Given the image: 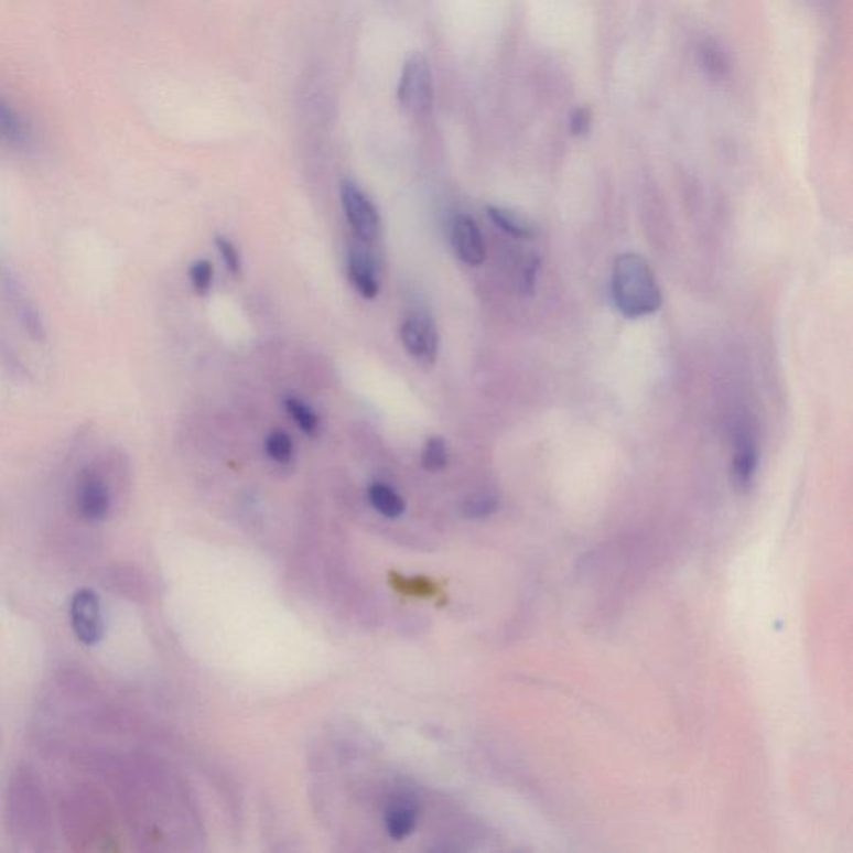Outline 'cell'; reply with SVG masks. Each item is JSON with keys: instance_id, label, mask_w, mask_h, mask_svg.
Listing matches in <instances>:
<instances>
[{"instance_id": "1", "label": "cell", "mask_w": 853, "mask_h": 853, "mask_svg": "<svg viewBox=\"0 0 853 853\" xmlns=\"http://www.w3.org/2000/svg\"><path fill=\"white\" fill-rule=\"evenodd\" d=\"M6 825L15 849L42 852L52 849L51 807L35 771L18 768L9 784Z\"/></svg>"}, {"instance_id": "2", "label": "cell", "mask_w": 853, "mask_h": 853, "mask_svg": "<svg viewBox=\"0 0 853 853\" xmlns=\"http://www.w3.org/2000/svg\"><path fill=\"white\" fill-rule=\"evenodd\" d=\"M612 298L627 318H643L662 307V291L656 273L640 253L625 252L612 267Z\"/></svg>"}, {"instance_id": "3", "label": "cell", "mask_w": 853, "mask_h": 853, "mask_svg": "<svg viewBox=\"0 0 853 853\" xmlns=\"http://www.w3.org/2000/svg\"><path fill=\"white\" fill-rule=\"evenodd\" d=\"M62 819L65 835L79 850L97 849V842L109 839V810L96 792L84 790L65 800Z\"/></svg>"}, {"instance_id": "4", "label": "cell", "mask_w": 853, "mask_h": 853, "mask_svg": "<svg viewBox=\"0 0 853 853\" xmlns=\"http://www.w3.org/2000/svg\"><path fill=\"white\" fill-rule=\"evenodd\" d=\"M73 503L77 516L86 522H102L112 514L117 497L96 462L77 475Z\"/></svg>"}, {"instance_id": "5", "label": "cell", "mask_w": 853, "mask_h": 853, "mask_svg": "<svg viewBox=\"0 0 853 853\" xmlns=\"http://www.w3.org/2000/svg\"><path fill=\"white\" fill-rule=\"evenodd\" d=\"M432 100H434V86H432L431 65L425 55H410L400 77V107L407 114L423 116L431 110Z\"/></svg>"}, {"instance_id": "6", "label": "cell", "mask_w": 853, "mask_h": 853, "mask_svg": "<svg viewBox=\"0 0 853 853\" xmlns=\"http://www.w3.org/2000/svg\"><path fill=\"white\" fill-rule=\"evenodd\" d=\"M0 295L4 299V304L8 305L9 312L14 315L18 324L21 325L22 331L32 341L44 342L45 337H47V332H45V324L42 321L37 305L32 301L29 292L25 291L21 280L11 270L2 266H0Z\"/></svg>"}, {"instance_id": "7", "label": "cell", "mask_w": 853, "mask_h": 853, "mask_svg": "<svg viewBox=\"0 0 853 853\" xmlns=\"http://www.w3.org/2000/svg\"><path fill=\"white\" fill-rule=\"evenodd\" d=\"M342 207L348 226L354 230L360 242L370 244L379 237L380 217L376 205L366 192L352 181L342 182Z\"/></svg>"}, {"instance_id": "8", "label": "cell", "mask_w": 853, "mask_h": 853, "mask_svg": "<svg viewBox=\"0 0 853 853\" xmlns=\"http://www.w3.org/2000/svg\"><path fill=\"white\" fill-rule=\"evenodd\" d=\"M71 625L84 646H97L106 634L102 602L93 589H79L71 598Z\"/></svg>"}, {"instance_id": "9", "label": "cell", "mask_w": 853, "mask_h": 853, "mask_svg": "<svg viewBox=\"0 0 853 853\" xmlns=\"http://www.w3.org/2000/svg\"><path fill=\"white\" fill-rule=\"evenodd\" d=\"M400 338L413 360L422 366H434L439 354V334L431 318L422 314L409 315L400 327Z\"/></svg>"}, {"instance_id": "10", "label": "cell", "mask_w": 853, "mask_h": 853, "mask_svg": "<svg viewBox=\"0 0 853 853\" xmlns=\"http://www.w3.org/2000/svg\"><path fill=\"white\" fill-rule=\"evenodd\" d=\"M452 244L462 262L478 267L485 262V242L477 223L467 214L455 217L452 224Z\"/></svg>"}, {"instance_id": "11", "label": "cell", "mask_w": 853, "mask_h": 853, "mask_svg": "<svg viewBox=\"0 0 853 853\" xmlns=\"http://www.w3.org/2000/svg\"><path fill=\"white\" fill-rule=\"evenodd\" d=\"M757 467V442L747 431L738 432L734 457H732V481H734L735 487L741 488V490L751 487Z\"/></svg>"}, {"instance_id": "12", "label": "cell", "mask_w": 853, "mask_h": 853, "mask_svg": "<svg viewBox=\"0 0 853 853\" xmlns=\"http://www.w3.org/2000/svg\"><path fill=\"white\" fill-rule=\"evenodd\" d=\"M348 279L364 299H376L379 294L376 263L364 250L352 249L348 253Z\"/></svg>"}, {"instance_id": "13", "label": "cell", "mask_w": 853, "mask_h": 853, "mask_svg": "<svg viewBox=\"0 0 853 853\" xmlns=\"http://www.w3.org/2000/svg\"><path fill=\"white\" fill-rule=\"evenodd\" d=\"M29 142V130L21 114L0 96V148L21 149Z\"/></svg>"}, {"instance_id": "14", "label": "cell", "mask_w": 853, "mask_h": 853, "mask_svg": "<svg viewBox=\"0 0 853 853\" xmlns=\"http://www.w3.org/2000/svg\"><path fill=\"white\" fill-rule=\"evenodd\" d=\"M487 216L495 226L516 239L530 240L536 237V226L519 212L499 205H488Z\"/></svg>"}, {"instance_id": "15", "label": "cell", "mask_w": 853, "mask_h": 853, "mask_svg": "<svg viewBox=\"0 0 853 853\" xmlns=\"http://www.w3.org/2000/svg\"><path fill=\"white\" fill-rule=\"evenodd\" d=\"M367 495H369L374 509L387 519H397L406 512V503H403L402 497L382 482L370 485Z\"/></svg>"}, {"instance_id": "16", "label": "cell", "mask_w": 853, "mask_h": 853, "mask_svg": "<svg viewBox=\"0 0 853 853\" xmlns=\"http://www.w3.org/2000/svg\"><path fill=\"white\" fill-rule=\"evenodd\" d=\"M417 813L413 807L407 803H393L386 813L387 832L393 840H402L409 836L415 829Z\"/></svg>"}, {"instance_id": "17", "label": "cell", "mask_w": 853, "mask_h": 853, "mask_svg": "<svg viewBox=\"0 0 853 853\" xmlns=\"http://www.w3.org/2000/svg\"><path fill=\"white\" fill-rule=\"evenodd\" d=\"M283 406H285L289 415L294 419V422L298 423L299 429H301L304 434L311 435V438L312 435L317 434L318 427H321V420H318L317 413H315L307 403L302 402L298 397H285Z\"/></svg>"}, {"instance_id": "18", "label": "cell", "mask_w": 853, "mask_h": 853, "mask_svg": "<svg viewBox=\"0 0 853 853\" xmlns=\"http://www.w3.org/2000/svg\"><path fill=\"white\" fill-rule=\"evenodd\" d=\"M266 452L277 464H289L294 455L291 435L283 431L270 432L266 441Z\"/></svg>"}, {"instance_id": "19", "label": "cell", "mask_w": 853, "mask_h": 853, "mask_svg": "<svg viewBox=\"0 0 853 853\" xmlns=\"http://www.w3.org/2000/svg\"><path fill=\"white\" fill-rule=\"evenodd\" d=\"M447 444L442 438H431L425 444L422 454V467L427 472H439L447 467Z\"/></svg>"}, {"instance_id": "20", "label": "cell", "mask_w": 853, "mask_h": 853, "mask_svg": "<svg viewBox=\"0 0 853 853\" xmlns=\"http://www.w3.org/2000/svg\"><path fill=\"white\" fill-rule=\"evenodd\" d=\"M188 277H191L192 288H194L195 294L205 298L210 291L212 280H214V267L208 260H197L192 263L191 270H188Z\"/></svg>"}, {"instance_id": "21", "label": "cell", "mask_w": 853, "mask_h": 853, "mask_svg": "<svg viewBox=\"0 0 853 853\" xmlns=\"http://www.w3.org/2000/svg\"><path fill=\"white\" fill-rule=\"evenodd\" d=\"M497 506H499L497 497H494V495L490 494H481L468 499L467 503L464 504V507H462V510H464L465 516L471 517V519H478V517L490 516L492 512L497 510Z\"/></svg>"}, {"instance_id": "22", "label": "cell", "mask_w": 853, "mask_h": 853, "mask_svg": "<svg viewBox=\"0 0 853 853\" xmlns=\"http://www.w3.org/2000/svg\"><path fill=\"white\" fill-rule=\"evenodd\" d=\"M216 246L230 276H240V272H242V260H240V253L239 250H237V247L224 236L216 237Z\"/></svg>"}, {"instance_id": "23", "label": "cell", "mask_w": 853, "mask_h": 853, "mask_svg": "<svg viewBox=\"0 0 853 853\" xmlns=\"http://www.w3.org/2000/svg\"><path fill=\"white\" fill-rule=\"evenodd\" d=\"M589 129V116L585 110H579L577 114H574V119H572V132L577 133V136H581V133H585V130Z\"/></svg>"}]
</instances>
